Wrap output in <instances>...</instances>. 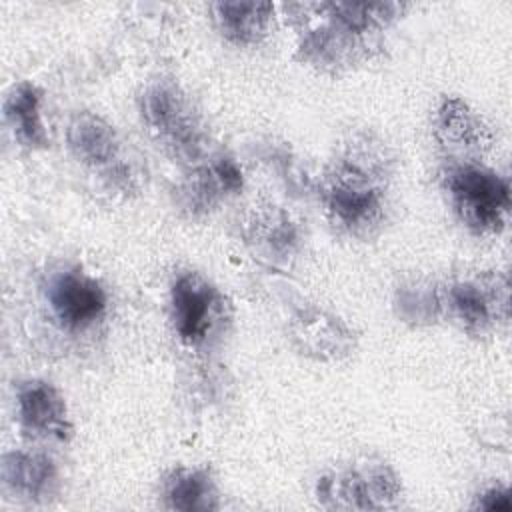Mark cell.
Here are the masks:
<instances>
[{"mask_svg": "<svg viewBox=\"0 0 512 512\" xmlns=\"http://www.w3.org/2000/svg\"><path fill=\"white\" fill-rule=\"evenodd\" d=\"M400 492L398 480L384 464L350 470L336 482V494L352 508H382Z\"/></svg>", "mask_w": 512, "mask_h": 512, "instance_id": "cell-7", "label": "cell"}, {"mask_svg": "<svg viewBox=\"0 0 512 512\" xmlns=\"http://www.w3.org/2000/svg\"><path fill=\"white\" fill-rule=\"evenodd\" d=\"M18 414L28 432L68 440L72 426L62 394L44 380H28L18 388Z\"/></svg>", "mask_w": 512, "mask_h": 512, "instance_id": "cell-6", "label": "cell"}, {"mask_svg": "<svg viewBox=\"0 0 512 512\" xmlns=\"http://www.w3.org/2000/svg\"><path fill=\"white\" fill-rule=\"evenodd\" d=\"M68 144L78 160L90 166H104L118 154L114 128L92 112H78L68 124Z\"/></svg>", "mask_w": 512, "mask_h": 512, "instance_id": "cell-8", "label": "cell"}, {"mask_svg": "<svg viewBox=\"0 0 512 512\" xmlns=\"http://www.w3.org/2000/svg\"><path fill=\"white\" fill-rule=\"evenodd\" d=\"M324 198L334 218L352 232H368L382 220V188L354 158L334 166L326 178Z\"/></svg>", "mask_w": 512, "mask_h": 512, "instance_id": "cell-3", "label": "cell"}, {"mask_svg": "<svg viewBox=\"0 0 512 512\" xmlns=\"http://www.w3.org/2000/svg\"><path fill=\"white\" fill-rule=\"evenodd\" d=\"M2 480L14 494L38 500L52 490L56 482V468L44 454L8 452L2 458Z\"/></svg>", "mask_w": 512, "mask_h": 512, "instance_id": "cell-9", "label": "cell"}, {"mask_svg": "<svg viewBox=\"0 0 512 512\" xmlns=\"http://www.w3.org/2000/svg\"><path fill=\"white\" fill-rule=\"evenodd\" d=\"M48 302L64 328L84 330L104 316L108 298L94 278L80 270H66L50 280Z\"/></svg>", "mask_w": 512, "mask_h": 512, "instance_id": "cell-5", "label": "cell"}, {"mask_svg": "<svg viewBox=\"0 0 512 512\" xmlns=\"http://www.w3.org/2000/svg\"><path fill=\"white\" fill-rule=\"evenodd\" d=\"M446 184L462 222L480 232H498L510 210L508 182L480 166H456L448 172Z\"/></svg>", "mask_w": 512, "mask_h": 512, "instance_id": "cell-2", "label": "cell"}, {"mask_svg": "<svg viewBox=\"0 0 512 512\" xmlns=\"http://www.w3.org/2000/svg\"><path fill=\"white\" fill-rule=\"evenodd\" d=\"M144 124L154 138L178 158H196L202 150L204 132L188 96L172 82L146 88L140 100Z\"/></svg>", "mask_w": 512, "mask_h": 512, "instance_id": "cell-1", "label": "cell"}, {"mask_svg": "<svg viewBox=\"0 0 512 512\" xmlns=\"http://www.w3.org/2000/svg\"><path fill=\"white\" fill-rule=\"evenodd\" d=\"M174 328L182 342L202 344L222 314L218 290L198 272H186L176 278L170 294Z\"/></svg>", "mask_w": 512, "mask_h": 512, "instance_id": "cell-4", "label": "cell"}, {"mask_svg": "<svg viewBox=\"0 0 512 512\" xmlns=\"http://www.w3.org/2000/svg\"><path fill=\"white\" fill-rule=\"evenodd\" d=\"M212 8L220 32L234 44H256L272 14L268 2H218Z\"/></svg>", "mask_w": 512, "mask_h": 512, "instance_id": "cell-11", "label": "cell"}, {"mask_svg": "<svg viewBox=\"0 0 512 512\" xmlns=\"http://www.w3.org/2000/svg\"><path fill=\"white\" fill-rule=\"evenodd\" d=\"M478 506L484 510H510V492L506 488H490L478 498Z\"/></svg>", "mask_w": 512, "mask_h": 512, "instance_id": "cell-16", "label": "cell"}, {"mask_svg": "<svg viewBox=\"0 0 512 512\" xmlns=\"http://www.w3.org/2000/svg\"><path fill=\"white\" fill-rule=\"evenodd\" d=\"M436 136L444 146L478 148L482 122L460 98H446L436 114Z\"/></svg>", "mask_w": 512, "mask_h": 512, "instance_id": "cell-14", "label": "cell"}, {"mask_svg": "<svg viewBox=\"0 0 512 512\" xmlns=\"http://www.w3.org/2000/svg\"><path fill=\"white\" fill-rule=\"evenodd\" d=\"M6 118L14 130V136L28 148H44L48 142L42 118H40V92L36 86L22 82L12 88L4 104Z\"/></svg>", "mask_w": 512, "mask_h": 512, "instance_id": "cell-12", "label": "cell"}, {"mask_svg": "<svg viewBox=\"0 0 512 512\" xmlns=\"http://www.w3.org/2000/svg\"><path fill=\"white\" fill-rule=\"evenodd\" d=\"M450 306L466 328L482 330L498 314V294L492 286L478 282H458L448 292Z\"/></svg>", "mask_w": 512, "mask_h": 512, "instance_id": "cell-15", "label": "cell"}, {"mask_svg": "<svg viewBox=\"0 0 512 512\" xmlns=\"http://www.w3.org/2000/svg\"><path fill=\"white\" fill-rule=\"evenodd\" d=\"M216 488L206 470L180 468L164 482V500L172 510H212L218 506Z\"/></svg>", "mask_w": 512, "mask_h": 512, "instance_id": "cell-13", "label": "cell"}, {"mask_svg": "<svg viewBox=\"0 0 512 512\" xmlns=\"http://www.w3.org/2000/svg\"><path fill=\"white\" fill-rule=\"evenodd\" d=\"M294 338L308 354L334 358L350 348L348 330L324 312H302L294 322Z\"/></svg>", "mask_w": 512, "mask_h": 512, "instance_id": "cell-10", "label": "cell"}]
</instances>
